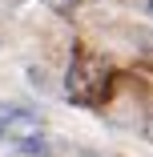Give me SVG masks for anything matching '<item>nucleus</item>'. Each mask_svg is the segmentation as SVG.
<instances>
[{"mask_svg":"<svg viewBox=\"0 0 153 157\" xmlns=\"http://www.w3.org/2000/svg\"><path fill=\"white\" fill-rule=\"evenodd\" d=\"M0 117H4V137H12V141H24V137H36L40 133V113H33V109L4 105Z\"/></svg>","mask_w":153,"mask_h":157,"instance_id":"1","label":"nucleus"},{"mask_svg":"<svg viewBox=\"0 0 153 157\" xmlns=\"http://www.w3.org/2000/svg\"><path fill=\"white\" fill-rule=\"evenodd\" d=\"M16 149L24 153V157H48V141L36 133V137H24V141H16Z\"/></svg>","mask_w":153,"mask_h":157,"instance_id":"2","label":"nucleus"},{"mask_svg":"<svg viewBox=\"0 0 153 157\" xmlns=\"http://www.w3.org/2000/svg\"><path fill=\"white\" fill-rule=\"evenodd\" d=\"M44 4H48V8H52V12H69V8H73V4H77V0H44Z\"/></svg>","mask_w":153,"mask_h":157,"instance_id":"3","label":"nucleus"},{"mask_svg":"<svg viewBox=\"0 0 153 157\" xmlns=\"http://www.w3.org/2000/svg\"><path fill=\"white\" fill-rule=\"evenodd\" d=\"M0 137H4V117H0Z\"/></svg>","mask_w":153,"mask_h":157,"instance_id":"4","label":"nucleus"},{"mask_svg":"<svg viewBox=\"0 0 153 157\" xmlns=\"http://www.w3.org/2000/svg\"><path fill=\"white\" fill-rule=\"evenodd\" d=\"M81 157H101V153H81Z\"/></svg>","mask_w":153,"mask_h":157,"instance_id":"5","label":"nucleus"}]
</instances>
